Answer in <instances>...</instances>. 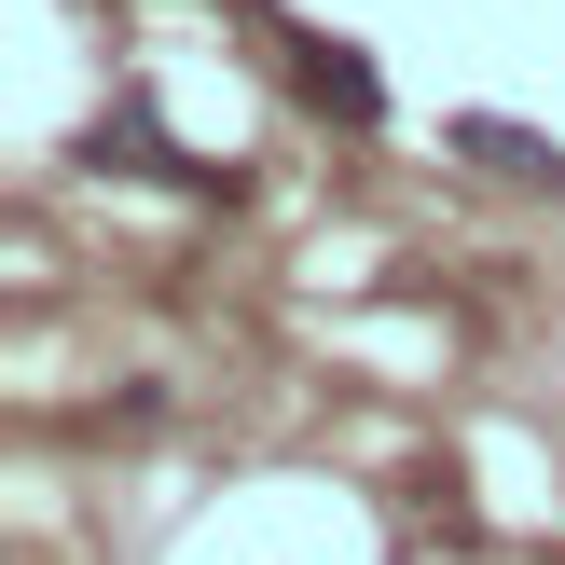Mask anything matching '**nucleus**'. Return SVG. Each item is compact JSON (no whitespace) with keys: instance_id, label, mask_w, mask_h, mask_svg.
<instances>
[{"instance_id":"1","label":"nucleus","mask_w":565,"mask_h":565,"mask_svg":"<svg viewBox=\"0 0 565 565\" xmlns=\"http://www.w3.org/2000/svg\"><path fill=\"white\" fill-rule=\"evenodd\" d=\"M456 152L497 166V180H565V152H552L539 125H511V110H456Z\"/></svg>"},{"instance_id":"2","label":"nucleus","mask_w":565,"mask_h":565,"mask_svg":"<svg viewBox=\"0 0 565 565\" xmlns=\"http://www.w3.org/2000/svg\"><path fill=\"white\" fill-rule=\"evenodd\" d=\"M303 97H318V110H345V125H386V83L373 70H359V42H303Z\"/></svg>"}]
</instances>
